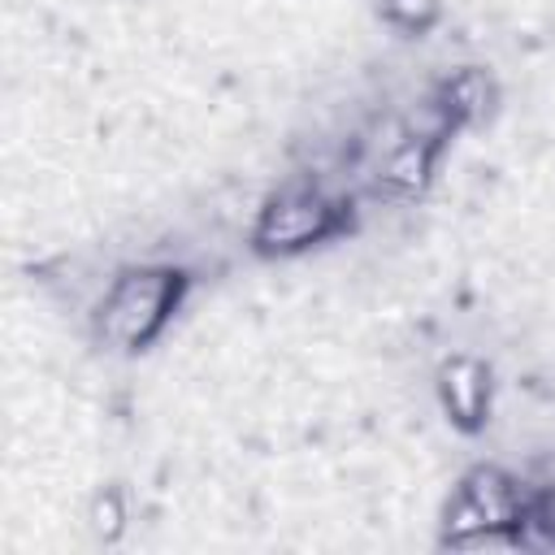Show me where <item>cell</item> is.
Masks as SVG:
<instances>
[{"label":"cell","instance_id":"cell-4","mask_svg":"<svg viewBox=\"0 0 555 555\" xmlns=\"http://www.w3.org/2000/svg\"><path fill=\"white\" fill-rule=\"evenodd\" d=\"M434 156H438V143L434 139L403 134L399 143L386 147V156L377 165V191H390L399 199L421 195L425 182H429V173H434Z\"/></svg>","mask_w":555,"mask_h":555},{"label":"cell","instance_id":"cell-7","mask_svg":"<svg viewBox=\"0 0 555 555\" xmlns=\"http://www.w3.org/2000/svg\"><path fill=\"white\" fill-rule=\"evenodd\" d=\"M87 520H91L95 538L113 542V538L126 529V499H121V490H100V494L91 499V512H87Z\"/></svg>","mask_w":555,"mask_h":555},{"label":"cell","instance_id":"cell-1","mask_svg":"<svg viewBox=\"0 0 555 555\" xmlns=\"http://www.w3.org/2000/svg\"><path fill=\"white\" fill-rule=\"evenodd\" d=\"M186 273L173 264H130L108 278L95 304V338L113 351L147 347L182 304Z\"/></svg>","mask_w":555,"mask_h":555},{"label":"cell","instance_id":"cell-2","mask_svg":"<svg viewBox=\"0 0 555 555\" xmlns=\"http://www.w3.org/2000/svg\"><path fill=\"white\" fill-rule=\"evenodd\" d=\"M347 225V204L334 199L330 191H321L317 182L308 186H286L278 191L251 230V243L260 251H304L312 243H325L330 234H338Z\"/></svg>","mask_w":555,"mask_h":555},{"label":"cell","instance_id":"cell-6","mask_svg":"<svg viewBox=\"0 0 555 555\" xmlns=\"http://www.w3.org/2000/svg\"><path fill=\"white\" fill-rule=\"evenodd\" d=\"M442 13V0H382V17L403 35H425Z\"/></svg>","mask_w":555,"mask_h":555},{"label":"cell","instance_id":"cell-3","mask_svg":"<svg viewBox=\"0 0 555 555\" xmlns=\"http://www.w3.org/2000/svg\"><path fill=\"white\" fill-rule=\"evenodd\" d=\"M438 399L460 429H477L490 412V369L473 356H451L438 369Z\"/></svg>","mask_w":555,"mask_h":555},{"label":"cell","instance_id":"cell-5","mask_svg":"<svg viewBox=\"0 0 555 555\" xmlns=\"http://www.w3.org/2000/svg\"><path fill=\"white\" fill-rule=\"evenodd\" d=\"M434 100L447 108V117H451L455 126H464V121H477V117L490 113L494 87H490V78H486L481 69L468 65V69H455L451 78H442L438 91H434Z\"/></svg>","mask_w":555,"mask_h":555}]
</instances>
